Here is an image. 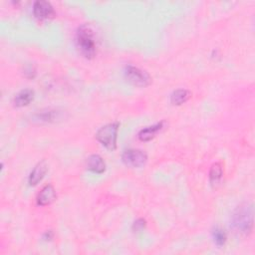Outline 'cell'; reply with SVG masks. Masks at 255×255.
Wrapping results in <instances>:
<instances>
[{"label": "cell", "instance_id": "1", "mask_svg": "<svg viewBox=\"0 0 255 255\" xmlns=\"http://www.w3.org/2000/svg\"><path fill=\"white\" fill-rule=\"evenodd\" d=\"M231 226L239 234L248 235L253 229V206L244 203L237 207L231 215Z\"/></svg>", "mask_w": 255, "mask_h": 255}, {"label": "cell", "instance_id": "2", "mask_svg": "<svg viewBox=\"0 0 255 255\" xmlns=\"http://www.w3.org/2000/svg\"><path fill=\"white\" fill-rule=\"evenodd\" d=\"M76 45L78 50L87 59H92L96 55V43L94 33L90 25L83 24L77 29Z\"/></svg>", "mask_w": 255, "mask_h": 255}, {"label": "cell", "instance_id": "3", "mask_svg": "<svg viewBox=\"0 0 255 255\" xmlns=\"http://www.w3.org/2000/svg\"><path fill=\"white\" fill-rule=\"evenodd\" d=\"M119 127L120 124L118 122L110 123L101 127L96 133V139L108 150H115L117 148V139Z\"/></svg>", "mask_w": 255, "mask_h": 255}, {"label": "cell", "instance_id": "4", "mask_svg": "<svg viewBox=\"0 0 255 255\" xmlns=\"http://www.w3.org/2000/svg\"><path fill=\"white\" fill-rule=\"evenodd\" d=\"M124 74L126 79L136 87H147L152 82V78L148 72L133 65H127Z\"/></svg>", "mask_w": 255, "mask_h": 255}, {"label": "cell", "instance_id": "5", "mask_svg": "<svg viewBox=\"0 0 255 255\" xmlns=\"http://www.w3.org/2000/svg\"><path fill=\"white\" fill-rule=\"evenodd\" d=\"M148 160L147 153L142 150L129 149L122 154L123 163L131 168H141L145 166Z\"/></svg>", "mask_w": 255, "mask_h": 255}, {"label": "cell", "instance_id": "6", "mask_svg": "<svg viewBox=\"0 0 255 255\" xmlns=\"http://www.w3.org/2000/svg\"><path fill=\"white\" fill-rule=\"evenodd\" d=\"M33 14L39 20H46L55 16V10L50 2L38 0L33 4Z\"/></svg>", "mask_w": 255, "mask_h": 255}, {"label": "cell", "instance_id": "7", "mask_svg": "<svg viewBox=\"0 0 255 255\" xmlns=\"http://www.w3.org/2000/svg\"><path fill=\"white\" fill-rule=\"evenodd\" d=\"M48 170V165L47 163L43 160L41 162H39L31 170L29 178H28V184L31 187H34L40 183L43 178L45 176L46 172Z\"/></svg>", "mask_w": 255, "mask_h": 255}, {"label": "cell", "instance_id": "8", "mask_svg": "<svg viewBox=\"0 0 255 255\" xmlns=\"http://www.w3.org/2000/svg\"><path fill=\"white\" fill-rule=\"evenodd\" d=\"M56 199V190L52 185H46L38 193L36 202L40 206H45L52 204Z\"/></svg>", "mask_w": 255, "mask_h": 255}, {"label": "cell", "instance_id": "9", "mask_svg": "<svg viewBox=\"0 0 255 255\" xmlns=\"http://www.w3.org/2000/svg\"><path fill=\"white\" fill-rule=\"evenodd\" d=\"M34 120L40 123H53L61 118V112L52 109H46L44 111H39L34 116Z\"/></svg>", "mask_w": 255, "mask_h": 255}, {"label": "cell", "instance_id": "10", "mask_svg": "<svg viewBox=\"0 0 255 255\" xmlns=\"http://www.w3.org/2000/svg\"><path fill=\"white\" fill-rule=\"evenodd\" d=\"M87 169L96 173H103L106 170V164L99 154H91L87 159Z\"/></svg>", "mask_w": 255, "mask_h": 255}, {"label": "cell", "instance_id": "11", "mask_svg": "<svg viewBox=\"0 0 255 255\" xmlns=\"http://www.w3.org/2000/svg\"><path fill=\"white\" fill-rule=\"evenodd\" d=\"M34 99V91L31 89H23L18 92L15 97L13 103L16 107H24L29 105Z\"/></svg>", "mask_w": 255, "mask_h": 255}, {"label": "cell", "instance_id": "12", "mask_svg": "<svg viewBox=\"0 0 255 255\" xmlns=\"http://www.w3.org/2000/svg\"><path fill=\"white\" fill-rule=\"evenodd\" d=\"M163 128H164V122H160V123H156V124L153 125V126L146 127L140 131L139 139L142 142L151 141L152 139L154 138L155 135L158 134Z\"/></svg>", "mask_w": 255, "mask_h": 255}, {"label": "cell", "instance_id": "13", "mask_svg": "<svg viewBox=\"0 0 255 255\" xmlns=\"http://www.w3.org/2000/svg\"><path fill=\"white\" fill-rule=\"evenodd\" d=\"M223 178V169L221 163H214L209 170V183L212 187H217Z\"/></svg>", "mask_w": 255, "mask_h": 255}, {"label": "cell", "instance_id": "14", "mask_svg": "<svg viewBox=\"0 0 255 255\" xmlns=\"http://www.w3.org/2000/svg\"><path fill=\"white\" fill-rule=\"evenodd\" d=\"M190 98V92L187 89H178L170 95V102L173 105L180 106L186 103Z\"/></svg>", "mask_w": 255, "mask_h": 255}, {"label": "cell", "instance_id": "15", "mask_svg": "<svg viewBox=\"0 0 255 255\" xmlns=\"http://www.w3.org/2000/svg\"><path fill=\"white\" fill-rule=\"evenodd\" d=\"M212 239L214 241V243L217 244L218 246H222L225 244L227 237H226V233L223 229H221V227H215L212 230Z\"/></svg>", "mask_w": 255, "mask_h": 255}, {"label": "cell", "instance_id": "16", "mask_svg": "<svg viewBox=\"0 0 255 255\" xmlns=\"http://www.w3.org/2000/svg\"><path fill=\"white\" fill-rule=\"evenodd\" d=\"M147 221L144 219H138L134 221L132 225V229L134 232H141L146 228Z\"/></svg>", "mask_w": 255, "mask_h": 255}, {"label": "cell", "instance_id": "17", "mask_svg": "<svg viewBox=\"0 0 255 255\" xmlns=\"http://www.w3.org/2000/svg\"><path fill=\"white\" fill-rule=\"evenodd\" d=\"M23 74L28 79H33L36 76V68L33 64H26L23 68Z\"/></svg>", "mask_w": 255, "mask_h": 255}, {"label": "cell", "instance_id": "18", "mask_svg": "<svg viewBox=\"0 0 255 255\" xmlns=\"http://www.w3.org/2000/svg\"><path fill=\"white\" fill-rule=\"evenodd\" d=\"M53 232L51 230H48L43 234V239L46 241H50L53 238Z\"/></svg>", "mask_w": 255, "mask_h": 255}]
</instances>
